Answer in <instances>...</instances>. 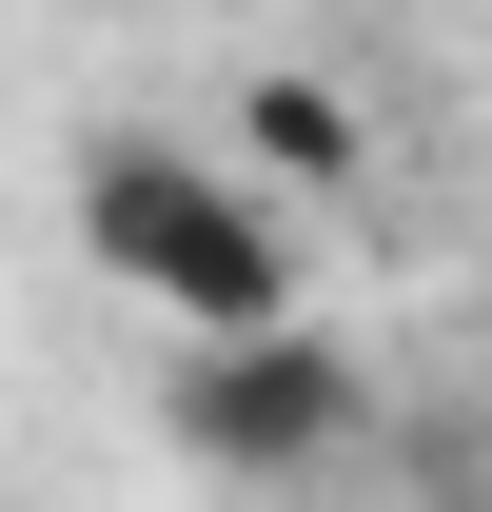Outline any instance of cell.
I'll return each mask as SVG.
<instances>
[{
    "label": "cell",
    "instance_id": "6da1fadb",
    "mask_svg": "<svg viewBox=\"0 0 492 512\" xmlns=\"http://www.w3.org/2000/svg\"><path fill=\"white\" fill-rule=\"evenodd\" d=\"M79 237H99V276H138V296L197 316V335H276V296H296L276 217H256L217 158H178V138H99V158H79Z\"/></svg>",
    "mask_w": 492,
    "mask_h": 512
},
{
    "label": "cell",
    "instance_id": "7a4b0ae2",
    "mask_svg": "<svg viewBox=\"0 0 492 512\" xmlns=\"http://www.w3.org/2000/svg\"><path fill=\"white\" fill-rule=\"evenodd\" d=\"M315 414H335V375H315L296 335H237V375H197V453H237V473L315 453Z\"/></svg>",
    "mask_w": 492,
    "mask_h": 512
}]
</instances>
